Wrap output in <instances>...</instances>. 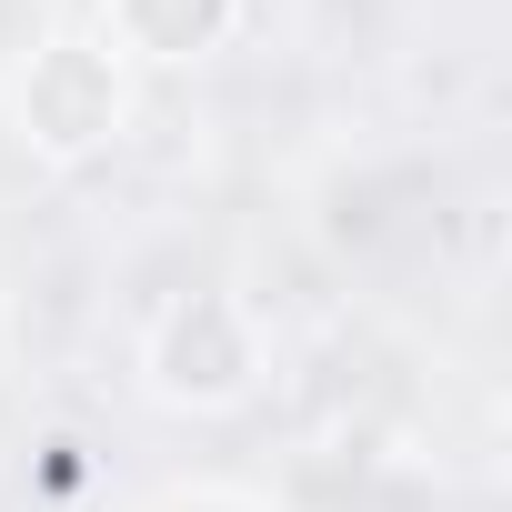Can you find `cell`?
Here are the masks:
<instances>
[{
	"label": "cell",
	"instance_id": "6da1fadb",
	"mask_svg": "<svg viewBox=\"0 0 512 512\" xmlns=\"http://www.w3.org/2000/svg\"><path fill=\"white\" fill-rule=\"evenodd\" d=\"M131 382L181 422H231L272 392V322L241 282H181L131 332Z\"/></svg>",
	"mask_w": 512,
	"mask_h": 512
},
{
	"label": "cell",
	"instance_id": "7a4b0ae2",
	"mask_svg": "<svg viewBox=\"0 0 512 512\" xmlns=\"http://www.w3.org/2000/svg\"><path fill=\"white\" fill-rule=\"evenodd\" d=\"M0 111H11V131H21L31 161L81 171V161H101V151L131 141L141 81H131V71H121V61L71 21V31H41V41L11 61V81H0Z\"/></svg>",
	"mask_w": 512,
	"mask_h": 512
},
{
	"label": "cell",
	"instance_id": "3957f363",
	"mask_svg": "<svg viewBox=\"0 0 512 512\" xmlns=\"http://www.w3.org/2000/svg\"><path fill=\"white\" fill-rule=\"evenodd\" d=\"M131 81L141 71H201L221 61L241 31H251V0H91V21H81Z\"/></svg>",
	"mask_w": 512,
	"mask_h": 512
},
{
	"label": "cell",
	"instance_id": "277c9868",
	"mask_svg": "<svg viewBox=\"0 0 512 512\" xmlns=\"http://www.w3.org/2000/svg\"><path fill=\"white\" fill-rule=\"evenodd\" d=\"M141 512H272L251 482H171V492H151Z\"/></svg>",
	"mask_w": 512,
	"mask_h": 512
}]
</instances>
